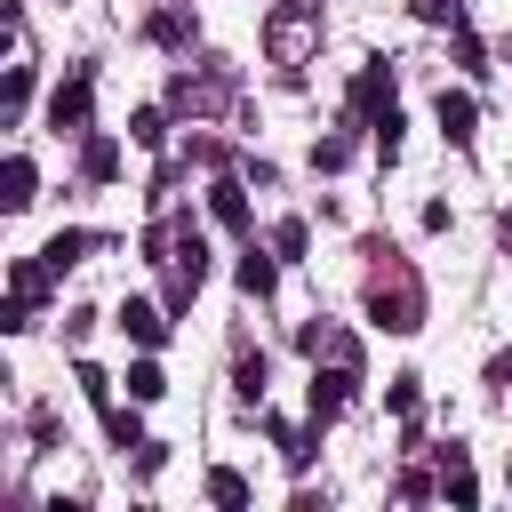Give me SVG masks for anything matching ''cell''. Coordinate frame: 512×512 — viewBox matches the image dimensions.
I'll list each match as a JSON object with an SVG mask.
<instances>
[{
	"label": "cell",
	"mask_w": 512,
	"mask_h": 512,
	"mask_svg": "<svg viewBox=\"0 0 512 512\" xmlns=\"http://www.w3.org/2000/svg\"><path fill=\"white\" fill-rule=\"evenodd\" d=\"M264 48H272V64H304L312 48H320V0H280L272 8V24H264Z\"/></svg>",
	"instance_id": "1"
},
{
	"label": "cell",
	"mask_w": 512,
	"mask_h": 512,
	"mask_svg": "<svg viewBox=\"0 0 512 512\" xmlns=\"http://www.w3.org/2000/svg\"><path fill=\"white\" fill-rule=\"evenodd\" d=\"M368 320L392 328V336H416V328H424V288H416L408 272H376V288H368Z\"/></svg>",
	"instance_id": "2"
},
{
	"label": "cell",
	"mask_w": 512,
	"mask_h": 512,
	"mask_svg": "<svg viewBox=\"0 0 512 512\" xmlns=\"http://www.w3.org/2000/svg\"><path fill=\"white\" fill-rule=\"evenodd\" d=\"M352 384H360V368L352 360H312V424H336L344 408H352Z\"/></svg>",
	"instance_id": "3"
},
{
	"label": "cell",
	"mask_w": 512,
	"mask_h": 512,
	"mask_svg": "<svg viewBox=\"0 0 512 512\" xmlns=\"http://www.w3.org/2000/svg\"><path fill=\"white\" fill-rule=\"evenodd\" d=\"M88 104H96V80H88V72H64L56 96H48V128H56V136H64V128H88Z\"/></svg>",
	"instance_id": "4"
},
{
	"label": "cell",
	"mask_w": 512,
	"mask_h": 512,
	"mask_svg": "<svg viewBox=\"0 0 512 512\" xmlns=\"http://www.w3.org/2000/svg\"><path fill=\"white\" fill-rule=\"evenodd\" d=\"M296 344H304L312 360H352V368H360V336H352V328H328V320H304V328H296Z\"/></svg>",
	"instance_id": "5"
},
{
	"label": "cell",
	"mask_w": 512,
	"mask_h": 512,
	"mask_svg": "<svg viewBox=\"0 0 512 512\" xmlns=\"http://www.w3.org/2000/svg\"><path fill=\"white\" fill-rule=\"evenodd\" d=\"M384 104H392V64H360V80H352V120L368 128Z\"/></svg>",
	"instance_id": "6"
},
{
	"label": "cell",
	"mask_w": 512,
	"mask_h": 512,
	"mask_svg": "<svg viewBox=\"0 0 512 512\" xmlns=\"http://www.w3.org/2000/svg\"><path fill=\"white\" fill-rule=\"evenodd\" d=\"M440 496H448L456 512H472V504H480V480H472V464H464V448H456V440L440 448Z\"/></svg>",
	"instance_id": "7"
},
{
	"label": "cell",
	"mask_w": 512,
	"mask_h": 512,
	"mask_svg": "<svg viewBox=\"0 0 512 512\" xmlns=\"http://www.w3.org/2000/svg\"><path fill=\"white\" fill-rule=\"evenodd\" d=\"M32 200H40V176H32V160H24V152H8V168H0V208H8V216H24Z\"/></svg>",
	"instance_id": "8"
},
{
	"label": "cell",
	"mask_w": 512,
	"mask_h": 512,
	"mask_svg": "<svg viewBox=\"0 0 512 512\" xmlns=\"http://www.w3.org/2000/svg\"><path fill=\"white\" fill-rule=\"evenodd\" d=\"M216 88H224V72H176V80H168V104H176V112H208Z\"/></svg>",
	"instance_id": "9"
},
{
	"label": "cell",
	"mask_w": 512,
	"mask_h": 512,
	"mask_svg": "<svg viewBox=\"0 0 512 512\" xmlns=\"http://www.w3.org/2000/svg\"><path fill=\"white\" fill-rule=\"evenodd\" d=\"M472 128H480V104L464 88H440V136L448 144H472Z\"/></svg>",
	"instance_id": "10"
},
{
	"label": "cell",
	"mask_w": 512,
	"mask_h": 512,
	"mask_svg": "<svg viewBox=\"0 0 512 512\" xmlns=\"http://www.w3.org/2000/svg\"><path fill=\"white\" fill-rule=\"evenodd\" d=\"M120 328H128L144 352H152V344H168V312H160V304H144V296H128V304H120Z\"/></svg>",
	"instance_id": "11"
},
{
	"label": "cell",
	"mask_w": 512,
	"mask_h": 512,
	"mask_svg": "<svg viewBox=\"0 0 512 512\" xmlns=\"http://www.w3.org/2000/svg\"><path fill=\"white\" fill-rule=\"evenodd\" d=\"M80 176H88V184H112V176H120V144H112V136H88V144H80Z\"/></svg>",
	"instance_id": "12"
},
{
	"label": "cell",
	"mask_w": 512,
	"mask_h": 512,
	"mask_svg": "<svg viewBox=\"0 0 512 512\" xmlns=\"http://www.w3.org/2000/svg\"><path fill=\"white\" fill-rule=\"evenodd\" d=\"M48 280H56V272H48V256H24V264L8 272V296H16V304H40V296H48Z\"/></svg>",
	"instance_id": "13"
},
{
	"label": "cell",
	"mask_w": 512,
	"mask_h": 512,
	"mask_svg": "<svg viewBox=\"0 0 512 512\" xmlns=\"http://www.w3.org/2000/svg\"><path fill=\"white\" fill-rule=\"evenodd\" d=\"M144 32H152L160 48H184V40H192V0H176V8H160V16L144 24Z\"/></svg>",
	"instance_id": "14"
},
{
	"label": "cell",
	"mask_w": 512,
	"mask_h": 512,
	"mask_svg": "<svg viewBox=\"0 0 512 512\" xmlns=\"http://www.w3.org/2000/svg\"><path fill=\"white\" fill-rule=\"evenodd\" d=\"M208 208H216V224H224V232H240V224H248V192H240L232 176H224V184H208Z\"/></svg>",
	"instance_id": "15"
},
{
	"label": "cell",
	"mask_w": 512,
	"mask_h": 512,
	"mask_svg": "<svg viewBox=\"0 0 512 512\" xmlns=\"http://www.w3.org/2000/svg\"><path fill=\"white\" fill-rule=\"evenodd\" d=\"M128 136H136L144 152H160V144H168V112H160V104H144V112H128Z\"/></svg>",
	"instance_id": "16"
},
{
	"label": "cell",
	"mask_w": 512,
	"mask_h": 512,
	"mask_svg": "<svg viewBox=\"0 0 512 512\" xmlns=\"http://www.w3.org/2000/svg\"><path fill=\"white\" fill-rule=\"evenodd\" d=\"M400 128H408V120H400V112H392V104H384V112H376V120H368V136H376V160H384V168H392V160H400Z\"/></svg>",
	"instance_id": "17"
},
{
	"label": "cell",
	"mask_w": 512,
	"mask_h": 512,
	"mask_svg": "<svg viewBox=\"0 0 512 512\" xmlns=\"http://www.w3.org/2000/svg\"><path fill=\"white\" fill-rule=\"evenodd\" d=\"M40 256H48V272H56V280H64V272H72V264H80V256H88V232H56V240H48V248H40Z\"/></svg>",
	"instance_id": "18"
},
{
	"label": "cell",
	"mask_w": 512,
	"mask_h": 512,
	"mask_svg": "<svg viewBox=\"0 0 512 512\" xmlns=\"http://www.w3.org/2000/svg\"><path fill=\"white\" fill-rule=\"evenodd\" d=\"M208 504H224V512H240V504H248V480H240L232 464H216V472H208Z\"/></svg>",
	"instance_id": "19"
},
{
	"label": "cell",
	"mask_w": 512,
	"mask_h": 512,
	"mask_svg": "<svg viewBox=\"0 0 512 512\" xmlns=\"http://www.w3.org/2000/svg\"><path fill=\"white\" fill-rule=\"evenodd\" d=\"M272 280H280V264L248 248V256H240V288H248V296H272Z\"/></svg>",
	"instance_id": "20"
},
{
	"label": "cell",
	"mask_w": 512,
	"mask_h": 512,
	"mask_svg": "<svg viewBox=\"0 0 512 512\" xmlns=\"http://www.w3.org/2000/svg\"><path fill=\"white\" fill-rule=\"evenodd\" d=\"M160 392H168L160 360H136V368H128V400H160Z\"/></svg>",
	"instance_id": "21"
},
{
	"label": "cell",
	"mask_w": 512,
	"mask_h": 512,
	"mask_svg": "<svg viewBox=\"0 0 512 512\" xmlns=\"http://www.w3.org/2000/svg\"><path fill=\"white\" fill-rule=\"evenodd\" d=\"M264 376H272V368H264V352H248V360H240V376H232L248 408H264Z\"/></svg>",
	"instance_id": "22"
},
{
	"label": "cell",
	"mask_w": 512,
	"mask_h": 512,
	"mask_svg": "<svg viewBox=\"0 0 512 512\" xmlns=\"http://www.w3.org/2000/svg\"><path fill=\"white\" fill-rule=\"evenodd\" d=\"M136 408H144V400H136ZM136 408H120V400L104 408V432H112L120 448H144V432H136Z\"/></svg>",
	"instance_id": "23"
},
{
	"label": "cell",
	"mask_w": 512,
	"mask_h": 512,
	"mask_svg": "<svg viewBox=\"0 0 512 512\" xmlns=\"http://www.w3.org/2000/svg\"><path fill=\"white\" fill-rule=\"evenodd\" d=\"M416 24H464V0H408Z\"/></svg>",
	"instance_id": "24"
},
{
	"label": "cell",
	"mask_w": 512,
	"mask_h": 512,
	"mask_svg": "<svg viewBox=\"0 0 512 512\" xmlns=\"http://www.w3.org/2000/svg\"><path fill=\"white\" fill-rule=\"evenodd\" d=\"M24 96H32V64H24V48H16V64H8V120L24 112Z\"/></svg>",
	"instance_id": "25"
},
{
	"label": "cell",
	"mask_w": 512,
	"mask_h": 512,
	"mask_svg": "<svg viewBox=\"0 0 512 512\" xmlns=\"http://www.w3.org/2000/svg\"><path fill=\"white\" fill-rule=\"evenodd\" d=\"M272 256H304V224H296V216L272 224Z\"/></svg>",
	"instance_id": "26"
},
{
	"label": "cell",
	"mask_w": 512,
	"mask_h": 512,
	"mask_svg": "<svg viewBox=\"0 0 512 512\" xmlns=\"http://www.w3.org/2000/svg\"><path fill=\"white\" fill-rule=\"evenodd\" d=\"M344 160H352L344 136H320V144H312V168H344Z\"/></svg>",
	"instance_id": "27"
},
{
	"label": "cell",
	"mask_w": 512,
	"mask_h": 512,
	"mask_svg": "<svg viewBox=\"0 0 512 512\" xmlns=\"http://www.w3.org/2000/svg\"><path fill=\"white\" fill-rule=\"evenodd\" d=\"M384 408H392V416H416V376H392V392H384Z\"/></svg>",
	"instance_id": "28"
},
{
	"label": "cell",
	"mask_w": 512,
	"mask_h": 512,
	"mask_svg": "<svg viewBox=\"0 0 512 512\" xmlns=\"http://www.w3.org/2000/svg\"><path fill=\"white\" fill-rule=\"evenodd\" d=\"M488 384H496V392H512V352H504V360L488 368Z\"/></svg>",
	"instance_id": "29"
},
{
	"label": "cell",
	"mask_w": 512,
	"mask_h": 512,
	"mask_svg": "<svg viewBox=\"0 0 512 512\" xmlns=\"http://www.w3.org/2000/svg\"><path fill=\"white\" fill-rule=\"evenodd\" d=\"M504 240H512V208H504Z\"/></svg>",
	"instance_id": "30"
}]
</instances>
